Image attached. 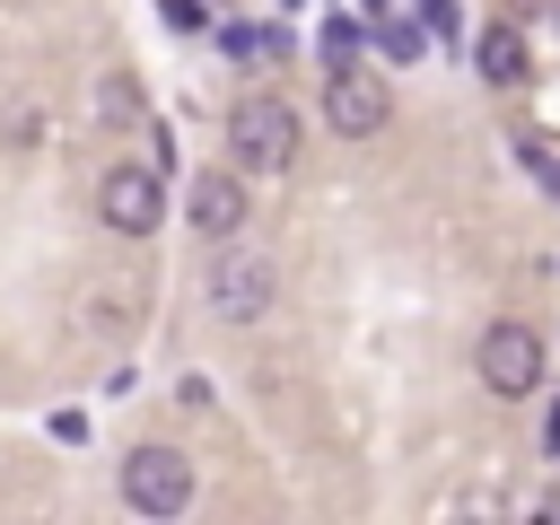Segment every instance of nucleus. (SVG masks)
<instances>
[{
    "label": "nucleus",
    "instance_id": "nucleus-1",
    "mask_svg": "<svg viewBox=\"0 0 560 525\" xmlns=\"http://www.w3.org/2000/svg\"><path fill=\"white\" fill-rule=\"evenodd\" d=\"M228 149H236L245 175H280V166L298 158V114H289L280 96H236V114H228Z\"/></svg>",
    "mask_w": 560,
    "mask_h": 525
},
{
    "label": "nucleus",
    "instance_id": "nucleus-2",
    "mask_svg": "<svg viewBox=\"0 0 560 525\" xmlns=\"http://www.w3.org/2000/svg\"><path fill=\"white\" fill-rule=\"evenodd\" d=\"M122 499H131L140 516H184V508H192V464H184L175 446H131V455H122Z\"/></svg>",
    "mask_w": 560,
    "mask_h": 525
},
{
    "label": "nucleus",
    "instance_id": "nucleus-3",
    "mask_svg": "<svg viewBox=\"0 0 560 525\" xmlns=\"http://www.w3.org/2000/svg\"><path fill=\"white\" fill-rule=\"evenodd\" d=\"M96 219H105L114 236H149V228L166 219L158 166H105V175H96Z\"/></svg>",
    "mask_w": 560,
    "mask_h": 525
},
{
    "label": "nucleus",
    "instance_id": "nucleus-4",
    "mask_svg": "<svg viewBox=\"0 0 560 525\" xmlns=\"http://www.w3.org/2000/svg\"><path fill=\"white\" fill-rule=\"evenodd\" d=\"M385 114H394L385 79L359 70V61H332V79H324V122H332L341 140H368V131H385Z\"/></svg>",
    "mask_w": 560,
    "mask_h": 525
},
{
    "label": "nucleus",
    "instance_id": "nucleus-5",
    "mask_svg": "<svg viewBox=\"0 0 560 525\" xmlns=\"http://www.w3.org/2000/svg\"><path fill=\"white\" fill-rule=\"evenodd\" d=\"M472 368H481L490 394H534L542 385V332L534 324H490L481 350H472Z\"/></svg>",
    "mask_w": 560,
    "mask_h": 525
},
{
    "label": "nucleus",
    "instance_id": "nucleus-6",
    "mask_svg": "<svg viewBox=\"0 0 560 525\" xmlns=\"http://www.w3.org/2000/svg\"><path fill=\"white\" fill-rule=\"evenodd\" d=\"M262 306H271V262H254V254L210 262V315L219 324H254Z\"/></svg>",
    "mask_w": 560,
    "mask_h": 525
},
{
    "label": "nucleus",
    "instance_id": "nucleus-7",
    "mask_svg": "<svg viewBox=\"0 0 560 525\" xmlns=\"http://www.w3.org/2000/svg\"><path fill=\"white\" fill-rule=\"evenodd\" d=\"M184 219H192L201 236H236V228H245V184H236V175H192Z\"/></svg>",
    "mask_w": 560,
    "mask_h": 525
},
{
    "label": "nucleus",
    "instance_id": "nucleus-8",
    "mask_svg": "<svg viewBox=\"0 0 560 525\" xmlns=\"http://www.w3.org/2000/svg\"><path fill=\"white\" fill-rule=\"evenodd\" d=\"M472 70H481L490 88H516V79H525V35H516V26H481Z\"/></svg>",
    "mask_w": 560,
    "mask_h": 525
},
{
    "label": "nucleus",
    "instance_id": "nucleus-9",
    "mask_svg": "<svg viewBox=\"0 0 560 525\" xmlns=\"http://www.w3.org/2000/svg\"><path fill=\"white\" fill-rule=\"evenodd\" d=\"M542 446H551V455H560V402H551V420H542Z\"/></svg>",
    "mask_w": 560,
    "mask_h": 525
},
{
    "label": "nucleus",
    "instance_id": "nucleus-10",
    "mask_svg": "<svg viewBox=\"0 0 560 525\" xmlns=\"http://www.w3.org/2000/svg\"><path fill=\"white\" fill-rule=\"evenodd\" d=\"M551 192H560V184H551Z\"/></svg>",
    "mask_w": 560,
    "mask_h": 525
}]
</instances>
